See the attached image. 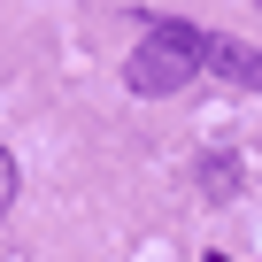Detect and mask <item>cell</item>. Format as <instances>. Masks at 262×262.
<instances>
[{
  "instance_id": "cell-2",
  "label": "cell",
  "mask_w": 262,
  "mask_h": 262,
  "mask_svg": "<svg viewBox=\"0 0 262 262\" xmlns=\"http://www.w3.org/2000/svg\"><path fill=\"white\" fill-rule=\"evenodd\" d=\"M201 70H216V77H231V85H254V93H262V47H247V39H224V31H208V47H201Z\"/></svg>"
},
{
  "instance_id": "cell-3",
  "label": "cell",
  "mask_w": 262,
  "mask_h": 262,
  "mask_svg": "<svg viewBox=\"0 0 262 262\" xmlns=\"http://www.w3.org/2000/svg\"><path fill=\"white\" fill-rule=\"evenodd\" d=\"M8 208H16V155L0 147V224H8Z\"/></svg>"
},
{
  "instance_id": "cell-1",
  "label": "cell",
  "mask_w": 262,
  "mask_h": 262,
  "mask_svg": "<svg viewBox=\"0 0 262 262\" xmlns=\"http://www.w3.org/2000/svg\"><path fill=\"white\" fill-rule=\"evenodd\" d=\"M201 47H208L201 24H170V16H155V24H147V47H131V62H123V85L147 93V100L185 93L193 70H201Z\"/></svg>"
}]
</instances>
